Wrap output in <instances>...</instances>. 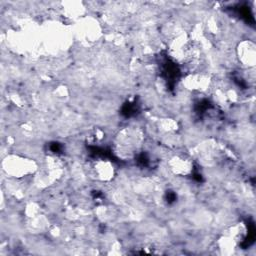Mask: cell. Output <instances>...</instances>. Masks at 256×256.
<instances>
[{
	"instance_id": "6da1fadb",
	"label": "cell",
	"mask_w": 256,
	"mask_h": 256,
	"mask_svg": "<svg viewBox=\"0 0 256 256\" xmlns=\"http://www.w3.org/2000/svg\"><path fill=\"white\" fill-rule=\"evenodd\" d=\"M4 169L14 177H22L34 170V163L28 159L16 156L6 161Z\"/></svg>"
},
{
	"instance_id": "7a4b0ae2",
	"label": "cell",
	"mask_w": 256,
	"mask_h": 256,
	"mask_svg": "<svg viewBox=\"0 0 256 256\" xmlns=\"http://www.w3.org/2000/svg\"><path fill=\"white\" fill-rule=\"evenodd\" d=\"M239 62L247 68H252L256 62V46L251 40H243L237 46Z\"/></svg>"
},
{
	"instance_id": "3957f363",
	"label": "cell",
	"mask_w": 256,
	"mask_h": 256,
	"mask_svg": "<svg viewBox=\"0 0 256 256\" xmlns=\"http://www.w3.org/2000/svg\"><path fill=\"white\" fill-rule=\"evenodd\" d=\"M90 168L91 174L98 180L108 181L114 176V167L106 160L99 159L98 161H94L90 165Z\"/></svg>"
},
{
	"instance_id": "277c9868",
	"label": "cell",
	"mask_w": 256,
	"mask_h": 256,
	"mask_svg": "<svg viewBox=\"0 0 256 256\" xmlns=\"http://www.w3.org/2000/svg\"><path fill=\"white\" fill-rule=\"evenodd\" d=\"M170 160L169 165L173 173L178 175H187L191 172L192 164L188 159L180 156H174Z\"/></svg>"
}]
</instances>
